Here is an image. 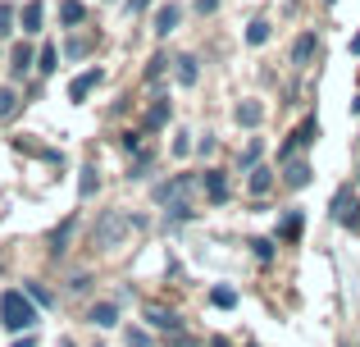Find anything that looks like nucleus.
<instances>
[{"instance_id":"f257e3e1","label":"nucleus","mask_w":360,"mask_h":347,"mask_svg":"<svg viewBox=\"0 0 360 347\" xmlns=\"http://www.w3.org/2000/svg\"><path fill=\"white\" fill-rule=\"evenodd\" d=\"M32 320H37V311H32V302H27L23 293H5L0 297V324H5L9 334L32 329Z\"/></svg>"},{"instance_id":"f03ea898","label":"nucleus","mask_w":360,"mask_h":347,"mask_svg":"<svg viewBox=\"0 0 360 347\" xmlns=\"http://www.w3.org/2000/svg\"><path fill=\"white\" fill-rule=\"evenodd\" d=\"M183 192H192V178L178 174V178H169V183L150 187V201H155V206H178V196H183Z\"/></svg>"},{"instance_id":"7ed1b4c3","label":"nucleus","mask_w":360,"mask_h":347,"mask_svg":"<svg viewBox=\"0 0 360 347\" xmlns=\"http://www.w3.org/2000/svg\"><path fill=\"white\" fill-rule=\"evenodd\" d=\"M360 206H356V192H352V187H338V196H333V220L338 224H347V229H356V224H360Z\"/></svg>"},{"instance_id":"20e7f679","label":"nucleus","mask_w":360,"mask_h":347,"mask_svg":"<svg viewBox=\"0 0 360 347\" xmlns=\"http://www.w3.org/2000/svg\"><path fill=\"white\" fill-rule=\"evenodd\" d=\"M123 233H128V220H123V215H105V220H101V229H96V247H110V238H123Z\"/></svg>"},{"instance_id":"39448f33","label":"nucleus","mask_w":360,"mask_h":347,"mask_svg":"<svg viewBox=\"0 0 360 347\" xmlns=\"http://www.w3.org/2000/svg\"><path fill=\"white\" fill-rule=\"evenodd\" d=\"M18 23H23V32H41V23H46V9H41V0H27L23 9H18Z\"/></svg>"},{"instance_id":"423d86ee","label":"nucleus","mask_w":360,"mask_h":347,"mask_svg":"<svg viewBox=\"0 0 360 347\" xmlns=\"http://www.w3.org/2000/svg\"><path fill=\"white\" fill-rule=\"evenodd\" d=\"M178 23H183V9H178V5H165V9L155 14V32H160V37H169Z\"/></svg>"},{"instance_id":"0eeeda50","label":"nucleus","mask_w":360,"mask_h":347,"mask_svg":"<svg viewBox=\"0 0 360 347\" xmlns=\"http://www.w3.org/2000/svg\"><path fill=\"white\" fill-rule=\"evenodd\" d=\"M87 320H91V324H101V329H110V324L119 320V306H115V302H96V306L87 311Z\"/></svg>"},{"instance_id":"6e6552de","label":"nucleus","mask_w":360,"mask_h":347,"mask_svg":"<svg viewBox=\"0 0 360 347\" xmlns=\"http://www.w3.org/2000/svg\"><path fill=\"white\" fill-rule=\"evenodd\" d=\"M205 192H210V201H229V178L219 170H210L205 174Z\"/></svg>"},{"instance_id":"1a4fd4ad","label":"nucleus","mask_w":360,"mask_h":347,"mask_svg":"<svg viewBox=\"0 0 360 347\" xmlns=\"http://www.w3.org/2000/svg\"><path fill=\"white\" fill-rule=\"evenodd\" d=\"M283 178H288V187H306V183H310L315 174H310V165H306V160H292V165H288V174H283Z\"/></svg>"},{"instance_id":"9d476101","label":"nucleus","mask_w":360,"mask_h":347,"mask_svg":"<svg viewBox=\"0 0 360 347\" xmlns=\"http://www.w3.org/2000/svg\"><path fill=\"white\" fill-rule=\"evenodd\" d=\"M146 320L155 324V329H169V334L178 329V315H174V311H165V306H150V311H146Z\"/></svg>"},{"instance_id":"9b49d317","label":"nucleus","mask_w":360,"mask_h":347,"mask_svg":"<svg viewBox=\"0 0 360 347\" xmlns=\"http://www.w3.org/2000/svg\"><path fill=\"white\" fill-rule=\"evenodd\" d=\"M96 82H101V73H96V69H91V73H82V78H73V82H69V96H73V101H82L91 87H96Z\"/></svg>"},{"instance_id":"f8f14e48","label":"nucleus","mask_w":360,"mask_h":347,"mask_svg":"<svg viewBox=\"0 0 360 347\" xmlns=\"http://www.w3.org/2000/svg\"><path fill=\"white\" fill-rule=\"evenodd\" d=\"M310 55H315V32H306V37H297V46H292V60L297 64H306Z\"/></svg>"},{"instance_id":"ddd939ff","label":"nucleus","mask_w":360,"mask_h":347,"mask_svg":"<svg viewBox=\"0 0 360 347\" xmlns=\"http://www.w3.org/2000/svg\"><path fill=\"white\" fill-rule=\"evenodd\" d=\"M60 18H64V23H69V27H78L82 18H87V9H82L78 0H64V5H60Z\"/></svg>"},{"instance_id":"4468645a","label":"nucleus","mask_w":360,"mask_h":347,"mask_svg":"<svg viewBox=\"0 0 360 347\" xmlns=\"http://www.w3.org/2000/svg\"><path fill=\"white\" fill-rule=\"evenodd\" d=\"M238 124L242 128H255V124H260V106H255V101H242V106H238Z\"/></svg>"},{"instance_id":"2eb2a0df","label":"nucleus","mask_w":360,"mask_h":347,"mask_svg":"<svg viewBox=\"0 0 360 347\" xmlns=\"http://www.w3.org/2000/svg\"><path fill=\"white\" fill-rule=\"evenodd\" d=\"M246 42H251V46H264V42H269V23H264V18H255V23L246 27Z\"/></svg>"},{"instance_id":"dca6fc26","label":"nucleus","mask_w":360,"mask_h":347,"mask_svg":"<svg viewBox=\"0 0 360 347\" xmlns=\"http://www.w3.org/2000/svg\"><path fill=\"white\" fill-rule=\"evenodd\" d=\"M178 82H187V87L196 82V60H192V55H183V60H178Z\"/></svg>"},{"instance_id":"f3484780","label":"nucleus","mask_w":360,"mask_h":347,"mask_svg":"<svg viewBox=\"0 0 360 347\" xmlns=\"http://www.w3.org/2000/svg\"><path fill=\"white\" fill-rule=\"evenodd\" d=\"M14 110H18V96H14L9 87H0V119H9Z\"/></svg>"},{"instance_id":"a211bd4d","label":"nucleus","mask_w":360,"mask_h":347,"mask_svg":"<svg viewBox=\"0 0 360 347\" xmlns=\"http://www.w3.org/2000/svg\"><path fill=\"white\" fill-rule=\"evenodd\" d=\"M32 69V51L27 46H14V73H27Z\"/></svg>"},{"instance_id":"6ab92c4d","label":"nucleus","mask_w":360,"mask_h":347,"mask_svg":"<svg viewBox=\"0 0 360 347\" xmlns=\"http://www.w3.org/2000/svg\"><path fill=\"white\" fill-rule=\"evenodd\" d=\"M165 119H169V106H165V101H155V106H150V115H146V124L150 128H165Z\"/></svg>"},{"instance_id":"aec40b11","label":"nucleus","mask_w":360,"mask_h":347,"mask_svg":"<svg viewBox=\"0 0 360 347\" xmlns=\"http://www.w3.org/2000/svg\"><path fill=\"white\" fill-rule=\"evenodd\" d=\"M269 183H274V178H269V170L260 165V170L251 174V192H255V196H260V192H269Z\"/></svg>"},{"instance_id":"412c9836","label":"nucleus","mask_w":360,"mask_h":347,"mask_svg":"<svg viewBox=\"0 0 360 347\" xmlns=\"http://www.w3.org/2000/svg\"><path fill=\"white\" fill-rule=\"evenodd\" d=\"M210 302H214V306H238V293H233V288H214Z\"/></svg>"},{"instance_id":"4be33fe9","label":"nucleus","mask_w":360,"mask_h":347,"mask_svg":"<svg viewBox=\"0 0 360 347\" xmlns=\"http://www.w3.org/2000/svg\"><path fill=\"white\" fill-rule=\"evenodd\" d=\"M55 60H60L55 46H41V60H37V64H41V73H55Z\"/></svg>"},{"instance_id":"5701e85b","label":"nucleus","mask_w":360,"mask_h":347,"mask_svg":"<svg viewBox=\"0 0 360 347\" xmlns=\"http://www.w3.org/2000/svg\"><path fill=\"white\" fill-rule=\"evenodd\" d=\"M9 27H14V5H5V0H0V37H5Z\"/></svg>"},{"instance_id":"b1692460","label":"nucleus","mask_w":360,"mask_h":347,"mask_svg":"<svg viewBox=\"0 0 360 347\" xmlns=\"http://www.w3.org/2000/svg\"><path fill=\"white\" fill-rule=\"evenodd\" d=\"M123 339H128V347H150V339H146V334H141V329H128V334H123Z\"/></svg>"},{"instance_id":"393cba45","label":"nucleus","mask_w":360,"mask_h":347,"mask_svg":"<svg viewBox=\"0 0 360 347\" xmlns=\"http://www.w3.org/2000/svg\"><path fill=\"white\" fill-rule=\"evenodd\" d=\"M251 247H255V256H260V260H269V256H274V242H269V238H260V242H251Z\"/></svg>"},{"instance_id":"a878e982","label":"nucleus","mask_w":360,"mask_h":347,"mask_svg":"<svg viewBox=\"0 0 360 347\" xmlns=\"http://www.w3.org/2000/svg\"><path fill=\"white\" fill-rule=\"evenodd\" d=\"M165 64H169L165 55H155V60H150V69H146V78H160V73H165Z\"/></svg>"},{"instance_id":"bb28decb","label":"nucleus","mask_w":360,"mask_h":347,"mask_svg":"<svg viewBox=\"0 0 360 347\" xmlns=\"http://www.w3.org/2000/svg\"><path fill=\"white\" fill-rule=\"evenodd\" d=\"M283 233H288V238H297V233H301V215H288V224H283Z\"/></svg>"},{"instance_id":"cd10ccee","label":"nucleus","mask_w":360,"mask_h":347,"mask_svg":"<svg viewBox=\"0 0 360 347\" xmlns=\"http://www.w3.org/2000/svg\"><path fill=\"white\" fill-rule=\"evenodd\" d=\"M27 297H37V302H41V306H51V293H46L41 284H32V288H27Z\"/></svg>"},{"instance_id":"c85d7f7f","label":"nucleus","mask_w":360,"mask_h":347,"mask_svg":"<svg viewBox=\"0 0 360 347\" xmlns=\"http://www.w3.org/2000/svg\"><path fill=\"white\" fill-rule=\"evenodd\" d=\"M219 9V0H196V14H214Z\"/></svg>"},{"instance_id":"c756f323","label":"nucleus","mask_w":360,"mask_h":347,"mask_svg":"<svg viewBox=\"0 0 360 347\" xmlns=\"http://www.w3.org/2000/svg\"><path fill=\"white\" fill-rule=\"evenodd\" d=\"M214 347H233V343H229V339H214Z\"/></svg>"},{"instance_id":"7c9ffc66","label":"nucleus","mask_w":360,"mask_h":347,"mask_svg":"<svg viewBox=\"0 0 360 347\" xmlns=\"http://www.w3.org/2000/svg\"><path fill=\"white\" fill-rule=\"evenodd\" d=\"M60 347H73V343H60Z\"/></svg>"}]
</instances>
